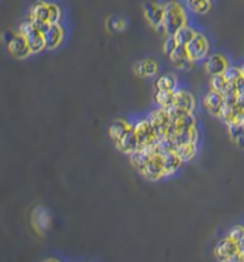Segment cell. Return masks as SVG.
I'll return each instance as SVG.
<instances>
[{
  "label": "cell",
  "mask_w": 244,
  "mask_h": 262,
  "mask_svg": "<svg viewBox=\"0 0 244 262\" xmlns=\"http://www.w3.org/2000/svg\"><path fill=\"white\" fill-rule=\"evenodd\" d=\"M186 13L181 5L175 2H169L163 5V33L167 36H174L180 27L186 25Z\"/></svg>",
  "instance_id": "cell-1"
},
{
  "label": "cell",
  "mask_w": 244,
  "mask_h": 262,
  "mask_svg": "<svg viewBox=\"0 0 244 262\" xmlns=\"http://www.w3.org/2000/svg\"><path fill=\"white\" fill-rule=\"evenodd\" d=\"M19 34H22L23 36L25 37L31 52H40L45 48L44 35L34 26L31 20H29V22H24L22 25H20Z\"/></svg>",
  "instance_id": "cell-2"
},
{
  "label": "cell",
  "mask_w": 244,
  "mask_h": 262,
  "mask_svg": "<svg viewBox=\"0 0 244 262\" xmlns=\"http://www.w3.org/2000/svg\"><path fill=\"white\" fill-rule=\"evenodd\" d=\"M208 49H210V44H208L207 38L203 34L198 33L186 45L188 56L193 62L204 60L207 56Z\"/></svg>",
  "instance_id": "cell-3"
},
{
  "label": "cell",
  "mask_w": 244,
  "mask_h": 262,
  "mask_svg": "<svg viewBox=\"0 0 244 262\" xmlns=\"http://www.w3.org/2000/svg\"><path fill=\"white\" fill-rule=\"evenodd\" d=\"M216 257L219 261H243L242 255L239 253V247L235 241L230 239L222 240L215 249Z\"/></svg>",
  "instance_id": "cell-4"
},
{
  "label": "cell",
  "mask_w": 244,
  "mask_h": 262,
  "mask_svg": "<svg viewBox=\"0 0 244 262\" xmlns=\"http://www.w3.org/2000/svg\"><path fill=\"white\" fill-rule=\"evenodd\" d=\"M135 131L136 136H137L138 139V145L139 148H148V147H152L158 143L160 139L155 134L154 128L151 127L150 122L148 120L139 122L135 125Z\"/></svg>",
  "instance_id": "cell-5"
},
{
  "label": "cell",
  "mask_w": 244,
  "mask_h": 262,
  "mask_svg": "<svg viewBox=\"0 0 244 262\" xmlns=\"http://www.w3.org/2000/svg\"><path fill=\"white\" fill-rule=\"evenodd\" d=\"M148 121L150 122L151 127L154 128L155 134L158 136V138L159 139L166 138L170 121H172L170 120L168 110L161 109V107H160L159 110L154 111V112L148 117Z\"/></svg>",
  "instance_id": "cell-6"
},
{
  "label": "cell",
  "mask_w": 244,
  "mask_h": 262,
  "mask_svg": "<svg viewBox=\"0 0 244 262\" xmlns=\"http://www.w3.org/2000/svg\"><path fill=\"white\" fill-rule=\"evenodd\" d=\"M9 50L16 59H25L31 52L29 44L22 34H17L10 40Z\"/></svg>",
  "instance_id": "cell-7"
},
{
  "label": "cell",
  "mask_w": 244,
  "mask_h": 262,
  "mask_svg": "<svg viewBox=\"0 0 244 262\" xmlns=\"http://www.w3.org/2000/svg\"><path fill=\"white\" fill-rule=\"evenodd\" d=\"M204 104L205 107H206L208 112L214 116H219L221 111L223 109V106L225 105V100H224V96L222 93L216 92V91H210L206 94L204 99Z\"/></svg>",
  "instance_id": "cell-8"
},
{
  "label": "cell",
  "mask_w": 244,
  "mask_h": 262,
  "mask_svg": "<svg viewBox=\"0 0 244 262\" xmlns=\"http://www.w3.org/2000/svg\"><path fill=\"white\" fill-rule=\"evenodd\" d=\"M170 61L172 64L175 66L176 68L184 69V71H187V69H191L192 66H193L194 62L191 60L190 56H188L186 47L184 45H177L172 54H170Z\"/></svg>",
  "instance_id": "cell-9"
},
{
  "label": "cell",
  "mask_w": 244,
  "mask_h": 262,
  "mask_svg": "<svg viewBox=\"0 0 244 262\" xmlns=\"http://www.w3.org/2000/svg\"><path fill=\"white\" fill-rule=\"evenodd\" d=\"M62 41H64V30L60 24H50V27L44 34L45 48L53 50L62 43Z\"/></svg>",
  "instance_id": "cell-10"
},
{
  "label": "cell",
  "mask_w": 244,
  "mask_h": 262,
  "mask_svg": "<svg viewBox=\"0 0 244 262\" xmlns=\"http://www.w3.org/2000/svg\"><path fill=\"white\" fill-rule=\"evenodd\" d=\"M173 106H175L176 109L184 111V112L192 113V111H193L195 106L194 98L191 93L186 92V91H177V92L174 93Z\"/></svg>",
  "instance_id": "cell-11"
},
{
  "label": "cell",
  "mask_w": 244,
  "mask_h": 262,
  "mask_svg": "<svg viewBox=\"0 0 244 262\" xmlns=\"http://www.w3.org/2000/svg\"><path fill=\"white\" fill-rule=\"evenodd\" d=\"M144 15L145 18L148 19V22L151 24V26H154L155 29H162L163 33V5L158 4H149L145 6L144 9Z\"/></svg>",
  "instance_id": "cell-12"
},
{
  "label": "cell",
  "mask_w": 244,
  "mask_h": 262,
  "mask_svg": "<svg viewBox=\"0 0 244 262\" xmlns=\"http://www.w3.org/2000/svg\"><path fill=\"white\" fill-rule=\"evenodd\" d=\"M116 144L123 153H127V154L135 153L136 150L139 148L138 139H137V136H136V131H135V127H131L130 129H129L127 134H125L123 137H121L119 141L116 143Z\"/></svg>",
  "instance_id": "cell-13"
},
{
  "label": "cell",
  "mask_w": 244,
  "mask_h": 262,
  "mask_svg": "<svg viewBox=\"0 0 244 262\" xmlns=\"http://www.w3.org/2000/svg\"><path fill=\"white\" fill-rule=\"evenodd\" d=\"M229 65L226 59L223 55L216 54L208 57L206 62V71L211 76L214 75H221L224 74L226 69H228Z\"/></svg>",
  "instance_id": "cell-14"
},
{
  "label": "cell",
  "mask_w": 244,
  "mask_h": 262,
  "mask_svg": "<svg viewBox=\"0 0 244 262\" xmlns=\"http://www.w3.org/2000/svg\"><path fill=\"white\" fill-rule=\"evenodd\" d=\"M163 154V167H165V174L170 176L174 172H176L177 168L181 166V159L177 156L175 152H165Z\"/></svg>",
  "instance_id": "cell-15"
},
{
  "label": "cell",
  "mask_w": 244,
  "mask_h": 262,
  "mask_svg": "<svg viewBox=\"0 0 244 262\" xmlns=\"http://www.w3.org/2000/svg\"><path fill=\"white\" fill-rule=\"evenodd\" d=\"M198 138V134L195 128L190 129V130H181V131H176V134L173 136L172 141L174 142V144L176 145V148L179 145L182 144H187V143H195L197 142Z\"/></svg>",
  "instance_id": "cell-16"
},
{
  "label": "cell",
  "mask_w": 244,
  "mask_h": 262,
  "mask_svg": "<svg viewBox=\"0 0 244 262\" xmlns=\"http://www.w3.org/2000/svg\"><path fill=\"white\" fill-rule=\"evenodd\" d=\"M132 125L128 124L125 121H121V120H116L113 122L112 124H111L110 127V136L111 138L113 139L114 143H117L119 139L123 137V136L127 134L129 129H130Z\"/></svg>",
  "instance_id": "cell-17"
},
{
  "label": "cell",
  "mask_w": 244,
  "mask_h": 262,
  "mask_svg": "<svg viewBox=\"0 0 244 262\" xmlns=\"http://www.w3.org/2000/svg\"><path fill=\"white\" fill-rule=\"evenodd\" d=\"M228 130L230 138L237 147L244 149V124L243 123H231L228 124Z\"/></svg>",
  "instance_id": "cell-18"
},
{
  "label": "cell",
  "mask_w": 244,
  "mask_h": 262,
  "mask_svg": "<svg viewBox=\"0 0 244 262\" xmlns=\"http://www.w3.org/2000/svg\"><path fill=\"white\" fill-rule=\"evenodd\" d=\"M158 64H156L154 60L148 59V60L138 62V64L136 65L135 71L139 76H152L158 73Z\"/></svg>",
  "instance_id": "cell-19"
},
{
  "label": "cell",
  "mask_w": 244,
  "mask_h": 262,
  "mask_svg": "<svg viewBox=\"0 0 244 262\" xmlns=\"http://www.w3.org/2000/svg\"><path fill=\"white\" fill-rule=\"evenodd\" d=\"M174 93H175V91L158 90L155 94L156 103L161 109H169L174 104Z\"/></svg>",
  "instance_id": "cell-20"
},
{
  "label": "cell",
  "mask_w": 244,
  "mask_h": 262,
  "mask_svg": "<svg viewBox=\"0 0 244 262\" xmlns=\"http://www.w3.org/2000/svg\"><path fill=\"white\" fill-rule=\"evenodd\" d=\"M49 17H50V8L47 3H38L33 8L31 11V19L43 20V22L49 23Z\"/></svg>",
  "instance_id": "cell-21"
},
{
  "label": "cell",
  "mask_w": 244,
  "mask_h": 262,
  "mask_svg": "<svg viewBox=\"0 0 244 262\" xmlns=\"http://www.w3.org/2000/svg\"><path fill=\"white\" fill-rule=\"evenodd\" d=\"M175 153L181 159V161L186 162L193 159L195 153H197V147H195V143H187V144L177 147L175 149Z\"/></svg>",
  "instance_id": "cell-22"
},
{
  "label": "cell",
  "mask_w": 244,
  "mask_h": 262,
  "mask_svg": "<svg viewBox=\"0 0 244 262\" xmlns=\"http://www.w3.org/2000/svg\"><path fill=\"white\" fill-rule=\"evenodd\" d=\"M195 34L197 33H195L193 29L185 25L182 27H180V29L174 34V38H175L177 45H184V47H186L188 42L194 37Z\"/></svg>",
  "instance_id": "cell-23"
},
{
  "label": "cell",
  "mask_w": 244,
  "mask_h": 262,
  "mask_svg": "<svg viewBox=\"0 0 244 262\" xmlns=\"http://www.w3.org/2000/svg\"><path fill=\"white\" fill-rule=\"evenodd\" d=\"M176 79L173 74H166L158 79L156 81V90L161 91H175Z\"/></svg>",
  "instance_id": "cell-24"
},
{
  "label": "cell",
  "mask_w": 244,
  "mask_h": 262,
  "mask_svg": "<svg viewBox=\"0 0 244 262\" xmlns=\"http://www.w3.org/2000/svg\"><path fill=\"white\" fill-rule=\"evenodd\" d=\"M229 82L228 80L225 79V76L221 74V75H214L210 80V87L212 91H216V92L219 93H224L226 87H228Z\"/></svg>",
  "instance_id": "cell-25"
},
{
  "label": "cell",
  "mask_w": 244,
  "mask_h": 262,
  "mask_svg": "<svg viewBox=\"0 0 244 262\" xmlns=\"http://www.w3.org/2000/svg\"><path fill=\"white\" fill-rule=\"evenodd\" d=\"M229 237L231 240L235 241L237 244H242L244 243V228L243 226H233V228L230 230Z\"/></svg>",
  "instance_id": "cell-26"
},
{
  "label": "cell",
  "mask_w": 244,
  "mask_h": 262,
  "mask_svg": "<svg viewBox=\"0 0 244 262\" xmlns=\"http://www.w3.org/2000/svg\"><path fill=\"white\" fill-rule=\"evenodd\" d=\"M223 75L225 76L228 82H236L239 78H242V72H240V68L228 67V69H226Z\"/></svg>",
  "instance_id": "cell-27"
},
{
  "label": "cell",
  "mask_w": 244,
  "mask_h": 262,
  "mask_svg": "<svg viewBox=\"0 0 244 262\" xmlns=\"http://www.w3.org/2000/svg\"><path fill=\"white\" fill-rule=\"evenodd\" d=\"M163 51L166 52V55H168V57L170 56V54L175 50V48L177 47V43L175 41V38H174V36H167L166 41L163 42Z\"/></svg>",
  "instance_id": "cell-28"
},
{
  "label": "cell",
  "mask_w": 244,
  "mask_h": 262,
  "mask_svg": "<svg viewBox=\"0 0 244 262\" xmlns=\"http://www.w3.org/2000/svg\"><path fill=\"white\" fill-rule=\"evenodd\" d=\"M50 8V17H49V23L50 24H57L60 22L61 18V10L58 9V6L54 4H49Z\"/></svg>",
  "instance_id": "cell-29"
},
{
  "label": "cell",
  "mask_w": 244,
  "mask_h": 262,
  "mask_svg": "<svg viewBox=\"0 0 244 262\" xmlns=\"http://www.w3.org/2000/svg\"><path fill=\"white\" fill-rule=\"evenodd\" d=\"M236 89H237V94L238 96H244V78H239L236 81Z\"/></svg>",
  "instance_id": "cell-30"
},
{
  "label": "cell",
  "mask_w": 244,
  "mask_h": 262,
  "mask_svg": "<svg viewBox=\"0 0 244 262\" xmlns=\"http://www.w3.org/2000/svg\"><path fill=\"white\" fill-rule=\"evenodd\" d=\"M238 247H239V253H240V255H242V258L244 261V243L238 244Z\"/></svg>",
  "instance_id": "cell-31"
},
{
  "label": "cell",
  "mask_w": 244,
  "mask_h": 262,
  "mask_svg": "<svg viewBox=\"0 0 244 262\" xmlns=\"http://www.w3.org/2000/svg\"><path fill=\"white\" fill-rule=\"evenodd\" d=\"M240 72H242V76L244 78V64H243L242 67H240Z\"/></svg>",
  "instance_id": "cell-32"
}]
</instances>
